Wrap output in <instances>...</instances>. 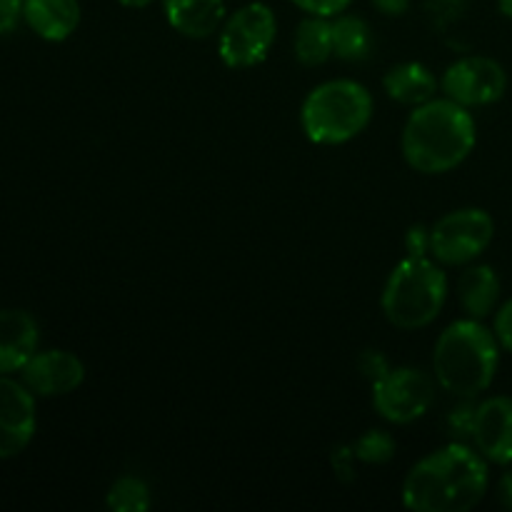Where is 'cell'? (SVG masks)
Instances as JSON below:
<instances>
[{
    "label": "cell",
    "instance_id": "6da1fadb",
    "mask_svg": "<svg viewBox=\"0 0 512 512\" xmlns=\"http://www.w3.org/2000/svg\"><path fill=\"white\" fill-rule=\"evenodd\" d=\"M488 485V460L475 448L450 443L410 468L403 503L413 512H468L485 498Z\"/></svg>",
    "mask_w": 512,
    "mask_h": 512
},
{
    "label": "cell",
    "instance_id": "7a4b0ae2",
    "mask_svg": "<svg viewBox=\"0 0 512 512\" xmlns=\"http://www.w3.org/2000/svg\"><path fill=\"white\" fill-rule=\"evenodd\" d=\"M478 128L468 108L450 98H433L410 113L403 128V158L413 170L440 175L458 168L475 148Z\"/></svg>",
    "mask_w": 512,
    "mask_h": 512
},
{
    "label": "cell",
    "instance_id": "3957f363",
    "mask_svg": "<svg viewBox=\"0 0 512 512\" xmlns=\"http://www.w3.org/2000/svg\"><path fill=\"white\" fill-rule=\"evenodd\" d=\"M500 365V343L493 330L468 318L440 333L433 353L438 385L458 398H478L493 385Z\"/></svg>",
    "mask_w": 512,
    "mask_h": 512
},
{
    "label": "cell",
    "instance_id": "277c9868",
    "mask_svg": "<svg viewBox=\"0 0 512 512\" xmlns=\"http://www.w3.org/2000/svg\"><path fill=\"white\" fill-rule=\"evenodd\" d=\"M448 298V278L428 255H408L395 265L383 290V313L400 330L433 323Z\"/></svg>",
    "mask_w": 512,
    "mask_h": 512
},
{
    "label": "cell",
    "instance_id": "5b68a950",
    "mask_svg": "<svg viewBox=\"0 0 512 512\" xmlns=\"http://www.w3.org/2000/svg\"><path fill=\"white\" fill-rule=\"evenodd\" d=\"M373 118V95L355 80H328L305 98L300 110L308 140L318 145H343L363 133Z\"/></svg>",
    "mask_w": 512,
    "mask_h": 512
},
{
    "label": "cell",
    "instance_id": "8992f818",
    "mask_svg": "<svg viewBox=\"0 0 512 512\" xmlns=\"http://www.w3.org/2000/svg\"><path fill=\"white\" fill-rule=\"evenodd\" d=\"M278 35V20L270 5L248 3L225 18L218 53L228 68L248 70L268 58Z\"/></svg>",
    "mask_w": 512,
    "mask_h": 512
},
{
    "label": "cell",
    "instance_id": "52a82bcc",
    "mask_svg": "<svg viewBox=\"0 0 512 512\" xmlns=\"http://www.w3.org/2000/svg\"><path fill=\"white\" fill-rule=\"evenodd\" d=\"M495 223L488 210L460 208L430 228V258L440 265H468L493 243Z\"/></svg>",
    "mask_w": 512,
    "mask_h": 512
},
{
    "label": "cell",
    "instance_id": "ba28073f",
    "mask_svg": "<svg viewBox=\"0 0 512 512\" xmlns=\"http://www.w3.org/2000/svg\"><path fill=\"white\" fill-rule=\"evenodd\" d=\"M433 400V380L418 368H388L373 380V408L388 423H415L428 413Z\"/></svg>",
    "mask_w": 512,
    "mask_h": 512
},
{
    "label": "cell",
    "instance_id": "9c48e42d",
    "mask_svg": "<svg viewBox=\"0 0 512 512\" xmlns=\"http://www.w3.org/2000/svg\"><path fill=\"white\" fill-rule=\"evenodd\" d=\"M445 98L463 108H483L498 103L508 90V73L503 65L485 55H468L450 65L440 80Z\"/></svg>",
    "mask_w": 512,
    "mask_h": 512
},
{
    "label": "cell",
    "instance_id": "30bf717a",
    "mask_svg": "<svg viewBox=\"0 0 512 512\" xmlns=\"http://www.w3.org/2000/svg\"><path fill=\"white\" fill-rule=\"evenodd\" d=\"M35 435V395L25 383L0 375V460L15 458Z\"/></svg>",
    "mask_w": 512,
    "mask_h": 512
},
{
    "label": "cell",
    "instance_id": "8fae6325",
    "mask_svg": "<svg viewBox=\"0 0 512 512\" xmlns=\"http://www.w3.org/2000/svg\"><path fill=\"white\" fill-rule=\"evenodd\" d=\"M20 378L38 398H60L78 390L85 380V365L68 350H45L28 360Z\"/></svg>",
    "mask_w": 512,
    "mask_h": 512
},
{
    "label": "cell",
    "instance_id": "7c38bea8",
    "mask_svg": "<svg viewBox=\"0 0 512 512\" xmlns=\"http://www.w3.org/2000/svg\"><path fill=\"white\" fill-rule=\"evenodd\" d=\"M470 438L488 463L512 465V398L495 395L483 400L475 408Z\"/></svg>",
    "mask_w": 512,
    "mask_h": 512
},
{
    "label": "cell",
    "instance_id": "4fadbf2b",
    "mask_svg": "<svg viewBox=\"0 0 512 512\" xmlns=\"http://www.w3.org/2000/svg\"><path fill=\"white\" fill-rule=\"evenodd\" d=\"M38 323L25 310H0V375L20 373L38 353Z\"/></svg>",
    "mask_w": 512,
    "mask_h": 512
},
{
    "label": "cell",
    "instance_id": "5bb4252c",
    "mask_svg": "<svg viewBox=\"0 0 512 512\" xmlns=\"http://www.w3.org/2000/svg\"><path fill=\"white\" fill-rule=\"evenodd\" d=\"M23 20L38 38L63 43L80 25L78 0H25Z\"/></svg>",
    "mask_w": 512,
    "mask_h": 512
},
{
    "label": "cell",
    "instance_id": "9a60e30c",
    "mask_svg": "<svg viewBox=\"0 0 512 512\" xmlns=\"http://www.w3.org/2000/svg\"><path fill=\"white\" fill-rule=\"evenodd\" d=\"M170 28L193 40L210 38L225 23V0H163Z\"/></svg>",
    "mask_w": 512,
    "mask_h": 512
},
{
    "label": "cell",
    "instance_id": "2e32d148",
    "mask_svg": "<svg viewBox=\"0 0 512 512\" xmlns=\"http://www.w3.org/2000/svg\"><path fill=\"white\" fill-rule=\"evenodd\" d=\"M385 93L400 105H410V108H418V105L428 103L438 93V78L433 75V70L423 63H400L393 70H388L383 80Z\"/></svg>",
    "mask_w": 512,
    "mask_h": 512
},
{
    "label": "cell",
    "instance_id": "e0dca14e",
    "mask_svg": "<svg viewBox=\"0 0 512 512\" xmlns=\"http://www.w3.org/2000/svg\"><path fill=\"white\" fill-rule=\"evenodd\" d=\"M458 298L470 318H488L500 300L498 273L490 265H470L458 278Z\"/></svg>",
    "mask_w": 512,
    "mask_h": 512
},
{
    "label": "cell",
    "instance_id": "ac0fdd59",
    "mask_svg": "<svg viewBox=\"0 0 512 512\" xmlns=\"http://www.w3.org/2000/svg\"><path fill=\"white\" fill-rule=\"evenodd\" d=\"M333 55V18L308 15L300 20L295 28V58L308 68H318Z\"/></svg>",
    "mask_w": 512,
    "mask_h": 512
},
{
    "label": "cell",
    "instance_id": "d6986e66",
    "mask_svg": "<svg viewBox=\"0 0 512 512\" xmlns=\"http://www.w3.org/2000/svg\"><path fill=\"white\" fill-rule=\"evenodd\" d=\"M373 50V30L358 15H335L333 18V53L340 60L358 63Z\"/></svg>",
    "mask_w": 512,
    "mask_h": 512
},
{
    "label": "cell",
    "instance_id": "ffe728a7",
    "mask_svg": "<svg viewBox=\"0 0 512 512\" xmlns=\"http://www.w3.org/2000/svg\"><path fill=\"white\" fill-rule=\"evenodd\" d=\"M105 503L113 512H148L150 490L140 478L125 475V478H118L110 485Z\"/></svg>",
    "mask_w": 512,
    "mask_h": 512
},
{
    "label": "cell",
    "instance_id": "44dd1931",
    "mask_svg": "<svg viewBox=\"0 0 512 512\" xmlns=\"http://www.w3.org/2000/svg\"><path fill=\"white\" fill-rule=\"evenodd\" d=\"M395 455V440L393 435L383 433V430H370L363 438L355 440L353 458L368 465H383L393 460Z\"/></svg>",
    "mask_w": 512,
    "mask_h": 512
},
{
    "label": "cell",
    "instance_id": "7402d4cb",
    "mask_svg": "<svg viewBox=\"0 0 512 512\" xmlns=\"http://www.w3.org/2000/svg\"><path fill=\"white\" fill-rule=\"evenodd\" d=\"M300 10L308 15H323V18H335V15L345 13L353 0H293Z\"/></svg>",
    "mask_w": 512,
    "mask_h": 512
},
{
    "label": "cell",
    "instance_id": "603a6c76",
    "mask_svg": "<svg viewBox=\"0 0 512 512\" xmlns=\"http://www.w3.org/2000/svg\"><path fill=\"white\" fill-rule=\"evenodd\" d=\"M475 408H478V405H463V408L450 413L448 425H450V433H453L455 438H468V435H473Z\"/></svg>",
    "mask_w": 512,
    "mask_h": 512
},
{
    "label": "cell",
    "instance_id": "cb8c5ba5",
    "mask_svg": "<svg viewBox=\"0 0 512 512\" xmlns=\"http://www.w3.org/2000/svg\"><path fill=\"white\" fill-rule=\"evenodd\" d=\"M493 333H495V338H498V343L512 353V298L498 310V315H495Z\"/></svg>",
    "mask_w": 512,
    "mask_h": 512
},
{
    "label": "cell",
    "instance_id": "d4e9b609",
    "mask_svg": "<svg viewBox=\"0 0 512 512\" xmlns=\"http://www.w3.org/2000/svg\"><path fill=\"white\" fill-rule=\"evenodd\" d=\"M468 0H428V10L435 15V20L440 23H448L463 15Z\"/></svg>",
    "mask_w": 512,
    "mask_h": 512
},
{
    "label": "cell",
    "instance_id": "484cf974",
    "mask_svg": "<svg viewBox=\"0 0 512 512\" xmlns=\"http://www.w3.org/2000/svg\"><path fill=\"white\" fill-rule=\"evenodd\" d=\"M25 0H0V35L10 33L23 18Z\"/></svg>",
    "mask_w": 512,
    "mask_h": 512
},
{
    "label": "cell",
    "instance_id": "4316f807",
    "mask_svg": "<svg viewBox=\"0 0 512 512\" xmlns=\"http://www.w3.org/2000/svg\"><path fill=\"white\" fill-rule=\"evenodd\" d=\"M408 255H430V230L423 225L408 233Z\"/></svg>",
    "mask_w": 512,
    "mask_h": 512
},
{
    "label": "cell",
    "instance_id": "83f0119b",
    "mask_svg": "<svg viewBox=\"0 0 512 512\" xmlns=\"http://www.w3.org/2000/svg\"><path fill=\"white\" fill-rule=\"evenodd\" d=\"M373 5L383 15H390V18H395V15H405V13H408L410 0H373Z\"/></svg>",
    "mask_w": 512,
    "mask_h": 512
},
{
    "label": "cell",
    "instance_id": "f1b7e54d",
    "mask_svg": "<svg viewBox=\"0 0 512 512\" xmlns=\"http://www.w3.org/2000/svg\"><path fill=\"white\" fill-rule=\"evenodd\" d=\"M498 498H500V505H503V508L512 510V470H508V473L500 475V480H498Z\"/></svg>",
    "mask_w": 512,
    "mask_h": 512
},
{
    "label": "cell",
    "instance_id": "f546056e",
    "mask_svg": "<svg viewBox=\"0 0 512 512\" xmlns=\"http://www.w3.org/2000/svg\"><path fill=\"white\" fill-rule=\"evenodd\" d=\"M120 5H125V8H148V5H153L155 0H118Z\"/></svg>",
    "mask_w": 512,
    "mask_h": 512
},
{
    "label": "cell",
    "instance_id": "4dcf8cb0",
    "mask_svg": "<svg viewBox=\"0 0 512 512\" xmlns=\"http://www.w3.org/2000/svg\"><path fill=\"white\" fill-rule=\"evenodd\" d=\"M498 8L505 18H512V0H498Z\"/></svg>",
    "mask_w": 512,
    "mask_h": 512
}]
</instances>
